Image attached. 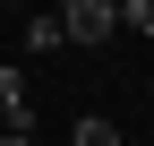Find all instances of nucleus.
<instances>
[{
	"label": "nucleus",
	"mask_w": 154,
	"mask_h": 146,
	"mask_svg": "<svg viewBox=\"0 0 154 146\" xmlns=\"http://www.w3.org/2000/svg\"><path fill=\"white\" fill-rule=\"evenodd\" d=\"M60 34L69 43H103V34H120V9H111V0H69L60 9Z\"/></svg>",
	"instance_id": "1"
},
{
	"label": "nucleus",
	"mask_w": 154,
	"mask_h": 146,
	"mask_svg": "<svg viewBox=\"0 0 154 146\" xmlns=\"http://www.w3.org/2000/svg\"><path fill=\"white\" fill-rule=\"evenodd\" d=\"M0 120L9 129H34V103H26V78L17 69H0Z\"/></svg>",
	"instance_id": "2"
},
{
	"label": "nucleus",
	"mask_w": 154,
	"mask_h": 146,
	"mask_svg": "<svg viewBox=\"0 0 154 146\" xmlns=\"http://www.w3.org/2000/svg\"><path fill=\"white\" fill-rule=\"evenodd\" d=\"M69 34H60V17H26V52H60Z\"/></svg>",
	"instance_id": "3"
},
{
	"label": "nucleus",
	"mask_w": 154,
	"mask_h": 146,
	"mask_svg": "<svg viewBox=\"0 0 154 146\" xmlns=\"http://www.w3.org/2000/svg\"><path fill=\"white\" fill-rule=\"evenodd\" d=\"M69 146H128V138L111 129V120H77V129H69Z\"/></svg>",
	"instance_id": "4"
},
{
	"label": "nucleus",
	"mask_w": 154,
	"mask_h": 146,
	"mask_svg": "<svg viewBox=\"0 0 154 146\" xmlns=\"http://www.w3.org/2000/svg\"><path fill=\"white\" fill-rule=\"evenodd\" d=\"M120 26L128 34H154V0H120Z\"/></svg>",
	"instance_id": "5"
},
{
	"label": "nucleus",
	"mask_w": 154,
	"mask_h": 146,
	"mask_svg": "<svg viewBox=\"0 0 154 146\" xmlns=\"http://www.w3.org/2000/svg\"><path fill=\"white\" fill-rule=\"evenodd\" d=\"M0 146H34V129H17V138H0Z\"/></svg>",
	"instance_id": "6"
}]
</instances>
